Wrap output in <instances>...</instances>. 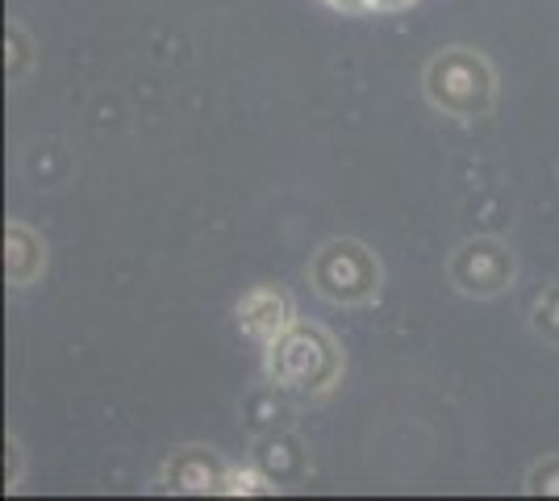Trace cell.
<instances>
[{"label":"cell","mask_w":559,"mask_h":501,"mask_svg":"<svg viewBox=\"0 0 559 501\" xmlns=\"http://www.w3.org/2000/svg\"><path fill=\"white\" fill-rule=\"evenodd\" d=\"M343 347L326 326L293 322L288 331L263 347V377L276 384L284 397L318 402L343 384Z\"/></svg>","instance_id":"6da1fadb"},{"label":"cell","mask_w":559,"mask_h":501,"mask_svg":"<svg viewBox=\"0 0 559 501\" xmlns=\"http://www.w3.org/2000/svg\"><path fill=\"white\" fill-rule=\"evenodd\" d=\"M421 93L443 118H489L497 105V72L476 47H443L439 55H430L421 72Z\"/></svg>","instance_id":"7a4b0ae2"},{"label":"cell","mask_w":559,"mask_h":501,"mask_svg":"<svg viewBox=\"0 0 559 501\" xmlns=\"http://www.w3.org/2000/svg\"><path fill=\"white\" fill-rule=\"evenodd\" d=\"M305 276L313 293L330 301V306H343V310H359V306H372L384 288V267L368 242L359 239H326L309 263H305Z\"/></svg>","instance_id":"3957f363"},{"label":"cell","mask_w":559,"mask_h":501,"mask_svg":"<svg viewBox=\"0 0 559 501\" xmlns=\"http://www.w3.org/2000/svg\"><path fill=\"white\" fill-rule=\"evenodd\" d=\"M447 281L460 297H472V301H492L501 293H510L513 281H518V255H513L510 242L501 239H467L451 251L447 260Z\"/></svg>","instance_id":"277c9868"},{"label":"cell","mask_w":559,"mask_h":501,"mask_svg":"<svg viewBox=\"0 0 559 501\" xmlns=\"http://www.w3.org/2000/svg\"><path fill=\"white\" fill-rule=\"evenodd\" d=\"M234 473L238 464H230L217 448H201V443H188L167 455L164 480L167 493H188V498H210V493H234Z\"/></svg>","instance_id":"5b68a950"},{"label":"cell","mask_w":559,"mask_h":501,"mask_svg":"<svg viewBox=\"0 0 559 501\" xmlns=\"http://www.w3.org/2000/svg\"><path fill=\"white\" fill-rule=\"evenodd\" d=\"M247 464H255L259 477L267 480L272 493H276V489H293V485H301L309 477V448H305V439L297 430H263V434H255V448H251Z\"/></svg>","instance_id":"8992f818"},{"label":"cell","mask_w":559,"mask_h":501,"mask_svg":"<svg viewBox=\"0 0 559 501\" xmlns=\"http://www.w3.org/2000/svg\"><path fill=\"white\" fill-rule=\"evenodd\" d=\"M293 322H297V306H293V297L284 288L255 285L238 297V326L259 347H267L272 338H280Z\"/></svg>","instance_id":"52a82bcc"},{"label":"cell","mask_w":559,"mask_h":501,"mask_svg":"<svg viewBox=\"0 0 559 501\" xmlns=\"http://www.w3.org/2000/svg\"><path fill=\"white\" fill-rule=\"evenodd\" d=\"M47 272V239L25 226V222H9L4 230V276L13 288H29Z\"/></svg>","instance_id":"ba28073f"},{"label":"cell","mask_w":559,"mask_h":501,"mask_svg":"<svg viewBox=\"0 0 559 501\" xmlns=\"http://www.w3.org/2000/svg\"><path fill=\"white\" fill-rule=\"evenodd\" d=\"M531 334H535L538 343H547V347L559 351V281L535 297V306H531Z\"/></svg>","instance_id":"9c48e42d"},{"label":"cell","mask_w":559,"mask_h":501,"mask_svg":"<svg viewBox=\"0 0 559 501\" xmlns=\"http://www.w3.org/2000/svg\"><path fill=\"white\" fill-rule=\"evenodd\" d=\"M4 50H9L13 59H17L13 68H4V72H9V80L17 84V80H22V75L29 72V63H34V50H29V34H25L22 25H9V34H4Z\"/></svg>","instance_id":"30bf717a"},{"label":"cell","mask_w":559,"mask_h":501,"mask_svg":"<svg viewBox=\"0 0 559 501\" xmlns=\"http://www.w3.org/2000/svg\"><path fill=\"white\" fill-rule=\"evenodd\" d=\"M526 493H543V498H559V455L538 460L526 473Z\"/></svg>","instance_id":"8fae6325"},{"label":"cell","mask_w":559,"mask_h":501,"mask_svg":"<svg viewBox=\"0 0 559 501\" xmlns=\"http://www.w3.org/2000/svg\"><path fill=\"white\" fill-rule=\"evenodd\" d=\"M9 452H13V468H4V485L17 489V485H22V443H17L13 434H9Z\"/></svg>","instance_id":"7c38bea8"},{"label":"cell","mask_w":559,"mask_h":501,"mask_svg":"<svg viewBox=\"0 0 559 501\" xmlns=\"http://www.w3.org/2000/svg\"><path fill=\"white\" fill-rule=\"evenodd\" d=\"M409 4H418V0H368V13H401Z\"/></svg>","instance_id":"4fadbf2b"}]
</instances>
